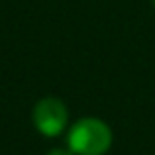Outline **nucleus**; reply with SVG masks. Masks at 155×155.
<instances>
[{"mask_svg": "<svg viewBox=\"0 0 155 155\" xmlns=\"http://www.w3.org/2000/svg\"><path fill=\"white\" fill-rule=\"evenodd\" d=\"M67 141L75 155H104L112 145V130L98 118H83L69 130Z\"/></svg>", "mask_w": 155, "mask_h": 155, "instance_id": "1", "label": "nucleus"}, {"mask_svg": "<svg viewBox=\"0 0 155 155\" xmlns=\"http://www.w3.org/2000/svg\"><path fill=\"white\" fill-rule=\"evenodd\" d=\"M31 116H34V124L38 128V132L47 137H53V136H59L65 130L69 114L65 104L59 98L47 96V98H41L34 106Z\"/></svg>", "mask_w": 155, "mask_h": 155, "instance_id": "2", "label": "nucleus"}, {"mask_svg": "<svg viewBox=\"0 0 155 155\" xmlns=\"http://www.w3.org/2000/svg\"><path fill=\"white\" fill-rule=\"evenodd\" d=\"M47 155H75V153H73L69 147L67 149H65V147H55V149H51Z\"/></svg>", "mask_w": 155, "mask_h": 155, "instance_id": "3", "label": "nucleus"}, {"mask_svg": "<svg viewBox=\"0 0 155 155\" xmlns=\"http://www.w3.org/2000/svg\"><path fill=\"white\" fill-rule=\"evenodd\" d=\"M153 6H155V0H153Z\"/></svg>", "mask_w": 155, "mask_h": 155, "instance_id": "4", "label": "nucleus"}]
</instances>
